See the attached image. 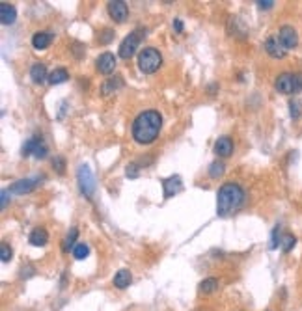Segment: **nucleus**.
<instances>
[{
	"instance_id": "nucleus-25",
	"label": "nucleus",
	"mask_w": 302,
	"mask_h": 311,
	"mask_svg": "<svg viewBox=\"0 0 302 311\" xmlns=\"http://www.w3.org/2000/svg\"><path fill=\"white\" fill-rule=\"evenodd\" d=\"M90 254V246L86 244V242H76V246L73 248V255H75V259H86Z\"/></svg>"
},
{
	"instance_id": "nucleus-10",
	"label": "nucleus",
	"mask_w": 302,
	"mask_h": 311,
	"mask_svg": "<svg viewBox=\"0 0 302 311\" xmlns=\"http://www.w3.org/2000/svg\"><path fill=\"white\" fill-rule=\"evenodd\" d=\"M265 50H267L269 56L273 58H283L287 54V48L282 45V41L278 39V36H271L265 41Z\"/></svg>"
},
{
	"instance_id": "nucleus-30",
	"label": "nucleus",
	"mask_w": 302,
	"mask_h": 311,
	"mask_svg": "<svg viewBox=\"0 0 302 311\" xmlns=\"http://www.w3.org/2000/svg\"><path fill=\"white\" fill-rule=\"evenodd\" d=\"M125 175H127V177H131V179L138 177V164H136V162L129 164V166H127V171H125Z\"/></svg>"
},
{
	"instance_id": "nucleus-6",
	"label": "nucleus",
	"mask_w": 302,
	"mask_h": 311,
	"mask_svg": "<svg viewBox=\"0 0 302 311\" xmlns=\"http://www.w3.org/2000/svg\"><path fill=\"white\" fill-rule=\"evenodd\" d=\"M142 32L140 30H134V32H131L127 38L123 39L122 43H120V58H123V60H129V58L136 52V48H138V45H140V36Z\"/></svg>"
},
{
	"instance_id": "nucleus-34",
	"label": "nucleus",
	"mask_w": 302,
	"mask_h": 311,
	"mask_svg": "<svg viewBox=\"0 0 302 311\" xmlns=\"http://www.w3.org/2000/svg\"><path fill=\"white\" fill-rule=\"evenodd\" d=\"M174 30H176L177 34H181V32H183V21H181V19L174 21Z\"/></svg>"
},
{
	"instance_id": "nucleus-16",
	"label": "nucleus",
	"mask_w": 302,
	"mask_h": 311,
	"mask_svg": "<svg viewBox=\"0 0 302 311\" xmlns=\"http://www.w3.org/2000/svg\"><path fill=\"white\" fill-rule=\"evenodd\" d=\"M50 43H52V34H49V32H36L32 36V47L36 48V50H43Z\"/></svg>"
},
{
	"instance_id": "nucleus-11",
	"label": "nucleus",
	"mask_w": 302,
	"mask_h": 311,
	"mask_svg": "<svg viewBox=\"0 0 302 311\" xmlns=\"http://www.w3.org/2000/svg\"><path fill=\"white\" fill-rule=\"evenodd\" d=\"M162 189H164V198L168 199V198H172V196H176L177 192H181V189H183V181H181L179 175H172V177L162 181Z\"/></svg>"
},
{
	"instance_id": "nucleus-13",
	"label": "nucleus",
	"mask_w": 302,
	"mask_h": 311,
	"mask_svg": "<svg viewBox=\"0 0 302 311\" xmlns=\"http://www.w3.org/2000/svg\"><path fill=\"white\" fill-rule=\"evenodd\" d=\"M38 187V179H19L11 185V192L13 194H28Z\"/></svg>"
},
{
	"instance_id": "nucleus-17",
	"label": "nucleus",
	"mask_w": 302,
	"mask_h": 311,
	"mask_svg": "<svg viewBox=\"0 0 302 311\" xmlns=\"http://www.w3.org/2000/svg\"><path fill=\"white\" fill-rule=\"evenodd\" d=\"M28 240L32 246H45L49 240V233L43 229V227H36V229H32Z\"/></svg>"
},
{
	"instance_id": "nucleus-18",
	"label": "nucleus",
	"mask_w": 302,
	"mask_h": 311,
	"mask_svg": "<svg viewBox=\"0 0 302 311\" xmlns=\"http://www.w3.org/2000/svg\"><path fill=\"white\" fill-rule=\"evenodd\" d=\"M131 282H132L131 272H129V270H125V268L120 270V272L114 276V285H116L118 289H127V287L131 285Z\"/></svg>"
},
{
	"instance_id": "nucleus-22",
	"label": "nucleus",
	"mask_w": 302,
	"mask_h": 311,
	"mask_svg": "<svg viewBox=\"0 0 302 311\" xmlns=\"http://www.w3.org/2000/svg\"><path fill=\"white\" fill-rule=\"evenodd\" d=\"M122 76H114V78H106L104 80L103 88H101V92H103V95H110L112 92H116L120 86H122Z\"/></svg>"
},
{
	"instance_id": "nucleus-3",
	"label": "nucleus",
	"mask_w": 302,
	"mask_h": 311,
	"mask_svg": "<svg viewBox=\"0 0 302 311\" xmlns=\"http://www.w3.org/2000/svg\"><path fill=\"white\" fill-rule=\"evenodd\" d=\"M274 88L280 94L291 95L302 90V73H282L276 76Z\"/></svg>"
},
{
	"instance_id": "nucleus-15",
	"label": "nucleus",
	"mask_w": 302,
	"mask_h": 311,
	"mask_svg": "<svg viewBox=\"0 0 302 311\" xmlns=\"http://www.w3.org/2000/svg\"><path fill=\"white\" fill-rule=\"evenodd\" d=\"M17 19V11L15 8L8 4V2H2L0 4V21H2V24H13Z\"/></svg>"
},
{
	"instance_id": "nucleus-20",
	"label": "nucleus",
	"mask_w": 302,
	"mask_h": 311,
	"mask_svg": "<svg viewBox=\"0 0 302 311\" xmlns=\"http://www.w3.org/2000/svg\"><path fill=\"white\" fill-rule=\"evenodd\" d=\"M41 144H43V140H41V138H38V136H34V138H28V140L25 142L23 149H21L23 157H30V155H34V153H36V149H38Z\"/></svg>"
},
{
	"instance_id": "nucleus-27",
	"label": "nucleus",
	"mask_w": 302,
	"mask_h": 311,
	"mask_svg": "<svg viewBox=\"0 0 302 311\" xmlns=\"http://www.w3.org/2000/svg\"><path fill=\"white\" fill-rule=\"evenodd\" d=\"M0 259H2L4 263H8L11 259V248L8 242H2V244H0Z\"/></svg>"
},
{
	"instance_id": "nucleus-23",
	"label": "nucleus",
	"mask_w": 302,
	"mask_h": 311,
	"mask_svg": "<svg viewBox=\"0 0 302 311\" xmlns=\"http://www.w3.org/2000/svg\"><path fill=\"white\" fill-rule=\"evenodd\" d=\"M215 289H218V282L215 278H205L203 282L200 283V292L201 294H211Z\"/></svg>"
},
{
	"instance_id": "nucleus-1",
	"label": "nucleus",
	"mask_w": 302,
	"mask_h": 311,
	"mask_svg": "<svg viewBox=\"0 0 302 311\" xmlns=\"http://www.w3.org/2000/svg\"><path fill=\"white\" fill-rule=\"evenodd\" d=\"M162 127V116L157 110H144L132 121V140L140 145H148L157 140Z\"/></svg>"
},
{
	"instance_id": "nucleus-29",
	"label": "nucleus",
	"mask_w": 302,
	"mask_h": 311,
	"mask_svg": "<svg viewBox=\"0 0 302 311\" xmlns=\"http://www.w3.org/2000/svg\"><path fill=\"white\" fill-rule=\"evenodd\" d=\"M52 166H54V170H56L58 173H64V170H66V162H64V159H62V157H54Z\"/></svg>"
},
{
	"instance_id": "nucleus-21",
	"label": "nucleus",
	"mask_w": 302,
	"mask_h": 311,
	"mask_svg": "<svg viewBox=\"0 0 302 311\" xmlns=\"http://www.w3.org/2000/svg\"><path fill=\"white\" fill-rule=\"evenodd\" d=\"M76 237H78V229H76V227H71L69 233H67V237L64 239V242H62V250H64V252H69V250L73 252V248L76 246V242H75Z\"/></svg>"
},
{
	"instance_id": "nucleus-26",
	"label": "nucleus",
	"mask_w": 302,
	"mask_h": 311,
	"mask_svg": "<svg viewBox=\"0 0 302 311\" xmlns=\"http://www.w3.org/2000/svg\"><path fill=\"white\" fill-rule=\"evenodd\" d=\"M224 162H218V161H215L211 166H209V177H213V179H218L222 173H224Z\"/></svg>"
},
{
	"instance_id": "nucleus-32",
	"label": "nucleus",
	"mask_w": 302,
	"mask_h": 311,
	"mask_svg": "<svg viewBox=\"0 0 302 311\" xmlns=\"http://www.w3.org/2000/svg\"><path fill=\"white\" fill-rule=\"evenodd\" d=\"M289 108H291V118L293 120H297V118L301 116V112H299V104L295 103V101H291V103H289Z\"/></svg>"
},
{
	"instance_id": "nucleus-31",
	"label": "nucleus",
	"mask_w": 302,
	"mask_h": 311,
	"mask_svg": "<svg viewBox=\"0 0 302 311\" xmlns=\"http://www.w3.org/2000/svg\"><path fill=\"white\" fill-rule=\"evenodd\" d=\"M280 227H274V231H273V248H278L280 246Z\"/></svg>"
},
{
	"instance_id": "nucleus-5",
	"label": "nucleus",
	"mask_w": 302,
	"mask_h": 311,
	"mask_svg": "<svg viewBox=\"0 0 302 311\" xmlns=\"http://www.w3.org/2000/svg\"><path fill=\"white\" fill-rule=\"evenodd\" d=\"M76 179H78V189L84 194L86 198H92L95 192V177L92 170L88 166H80L78 173H76Z\"/></svg>"
},
{
	"instance_id": "nucleus-4",
	"label": "nucleus",
	"mask_w": 302,
	"mask_h": 311,
	"mask_svg": "<svg viewBox=\"0 0 302 311\" xmlns=\"http://www.w3.org/2000/svg\"><path fill=\"white\" fill-rule=\"evenodd\" d=\"M162 64L161 52L155 47H146L144 50H140L138 54V67H140L142 73H155Z\"/></svg>"
},
{
	"instance_id": "nucleus-2",
	"label": "nucleus",
	"mask_w": 302,
	"mask_h": 311,
	"mask_svg": "<svg viewBox=\"0 0 302 311\" xmlns=\"http://www.w3.org/2000/svg\"><path fill=\"white\" fill-rule=\"evenodd\" d=\"M245 203V190L237 183L222 185L217 194V215L222 218L231 216Z\"/></svg>"
},
{
	"instance_id": "nucleus-33",
	"label": "nucleus",
	"mask_w": 302,
	"mask_h": 311,
	"mask_svg": "<svg viewBox=\"0 0 302 311\" xmlns=\"http://www.w3.org/2000/svg\"><path fill=\"white\" fill-rule=\"evenodd\" d=\"M257 6H259V8H261V10H271V8H273L274 6V2L273 0H259V2H257Z\"/></svg>"
},
{
	"instance_id": "nucleus-12",
	"label": "nucleus",
	"mask_w": 302,
	"mask_h": 311,
	"mask_svg": "<svg viewBox=\"0 0 302 311\" xmlns=\"http://www.w3.org/2000/svg\"><path fill=\"white\" fill-rule=\"evenodd\" d=\"M215 153L222 159H227L231 153H233V140L229 136H220L215 142Z\"/></svg>"
},
{
	"instance_id": "nucleus-19",
	"label": "nucleus",
	"mask_w": 302,
	"mask_h": 311,
	"mask_svg": "<svg viewBox=\"0 0 302 311\" xmlns=\"http://www.w3.org/2000/svg\"><path fill=\"white\" fill-rule=\"evenodd\" d=\"M66 80H69V73H67L64 67H58V69H54V71L49 75V84H52V86L62 84V82H66Z\"/></svg>"
},
{
	"instance_id": "nucleus-14",
	"label": "nucleus",
	"mask_w": 302,
	"mask_h": 311,
	"mask_svg": "<svg viewBox=\"0 0 302 311\" xmlns=\"http://www.w3.org/2000/svg\"><path fill=\"white\" fill-rule=\"evenodd\" d=\"M30 78H32V82H36V84H43L45 80H49L45 64H39V62L32 64V67H30Z\"/></svg>"
},
{
	"instance_id": "nucleus-7",
	"label": "nucleus",
	"mask_w": 302,
	"mask_h": 311,
	"mask_svg": "<svg viewBox=\"0 0 302 311\" xmlns=\"http://www.w3.org/2000/svg\"><path fill=\"white\" fill-rule=\"evenodd\" d=\"M108 13L116 23H125L129 15V8L123 0H112V2H108Z\"/></svg>"
},
{
	"instance_id": "nucleus-24",
	"label": "nucleus",
	"mask_w": 302,
	"mask_h": 311,
	"mask_svg": "<svg viewBox=\"0 0 302 311\" xmlns=\"http://www.w3.org/2000/svg\"><path fill=\"white\" fill-rule=\"evenodd\" d=\"M295 244H297V239H295L291 233H285V235H282V239H280V246H282L283 252H291L293 248H295Z\"/></svg>"
},
{
	"instance_id": "nucleus-9",
	"label": "nucleus",
	"mask_w": 302,
	"mask_h": 311,
	"mask_svg": "<svg viewBox=\"0 0 302 311\" xmlns=\"http://www.w3.org/2000/svg\"><path fill=\"white\" fill-rule=\"evenodd\" d=\"M278 39L282 41V45L285 48H295L299 45V36H297V30L293 26H282L280 32H278Z\"/></svg>"
},
{
	"instance_id": "nucleus-35",
	"label": "nucleus",
	"mask_w": 302,
	"mask_h": 311,
	"mask_svg": "<svg viewBox=\"0 0 302 311\" xmlns=\"http://www.w3.org/2000/svg\"><path fill=\"white\" fill-rule=\"evenodd\" d=\"M6 205H8V190H2V203H0V207L6 209Z\"/></svg>"
},
{
	"instance_id": "nucleus-8",
	"label": "nucleus",
	"mask_w": 302,
	"mask_h": 311,
	"mask_svg": "<svg viewBox=\"0 0 302 311\" xmlns=\"http://www.w3.org/2000/svg\"><path fill=\"white\" fill-rule=\"evenodd\" d=\"M95 67L99 73L103 75H110L114 69H116V56L112 52H103L101 56L95 60Z\"/></svg>"
},
{
	"instance_id": "nucleus-28",
	"label": "nucleus",
	"mask_w": 302,
	"mask_h": 311,
	"mask_svg": "<svg viewBox=\"0 0 302 311\" xmlns=\"http://www.w3.org/2000/svg\"><path fill=\"white\" fill-rule=\"evenodd\" d=\"M112 38H114V30H103L101 32V38H99V41L103 43V45H106V43H110L112 41Z\"/></svg>"
}]
</instances>
